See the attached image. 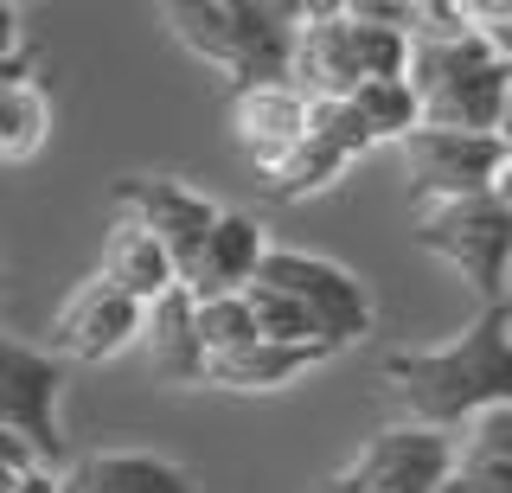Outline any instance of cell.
<instances>
[{
	"mask_svg": "<svg viewBox=\"0 0 512 493\" xmlns=\"http://www.w3.org/2000/svg\"><path fill=\"white\" fill-rule=\"evenodd\" d=\"M378 372L397 404V423L461 436L474 417L512 404V308H480L442 346H397Z\"/></svg>",
	"mask_w": 512,
	"mask_h": 493,
	"instance_id": "6da1fadb",
	"label": "cell"
},
{
	"mask_svg": "<svg viewBox=\"0 0 512 493\" xmlns=\"http://www.w3.org/2000/svg\"><path fill=\"white\" fill-rule=\"evenodd\" d=\"M167 26L192 58H205L212 71L231 77V90L295 84L301 7H269V0H173Z\"/></svg>",
	"mask_w": 512,
	"mask_h": 493,
	"instance_id": "7a4b0ae2",
	"label": "cell"
},
{
	"mask_svg": "<svg viewBox=\"0 0 512 493\" xmlns=\"http://www.w3.org/2000/svg\"><path fill=\"white\" fill-rule=\"evenodd\" d=\"M410 71V33L378 26L359 0L333 7H301V39H295V90L314 103H346L378 77Z\"/></svg>",
	"mask_w": 512,
	"mask_h": 493,
	"instance_id": "3957f363",
	"label": "cell"
},
{
	"mask_svg": "<svg viewBox=\"0 0 512 493\" xmlns=\"http://www.w3.org/2000/svg\"><path fill=\"white\" fill-rule=\"evenodd\" d=\"M410 90L423 103V129H461V135H500V116L512 103V71L487 45L480 26L448 39H410Z\"/></svg>",
	"mask_w": 512,
	"mask_h": 493,
	"instance_id": "277c9868",
	"label": "cell"
},
{
	"mask_svg": "<svg viewBox=\"0 0 512 493\" xmlns=\"http://www.w3.org/2000/svg\"><path fill=\"white\" fill-rule=\"evenodd\" d=\"M416 250L442 257L461 282L480 295V308H506V276H512V212L493 193L480 199H448V205H416L410 218Z\"/></svg>",
	"mask_w": 512,
	"mask_h": 493,
	"instance_id": "5b68a950",
	"label": "cell"
},
{
	"mask_svg": "<svg viewBox=\"0 0 512 493\" xmlns=\"http://www.w3.org/2000/svg\"><path fill=\"white\" fill-rule=\"evenodd\" d=\"M448 481H455V436L391 423L372 442H359V455L333 468L320 493H442Z\"/></svg>",
	"mask_w": 512,
	"mask_h": 493,
	"instance_id": "8992f818",
	"label": "cell"
},
{
	"mask_svg": "<svg viewBox=\"0 0 512 493\" xmlns=\"http://www.w3.org/2000/svg\"><path fill=\"white\" fill-rule=\"evenodd\" d=\"M58 397H64V359L58 353H39L26 340H0V429L20 436L52 474L64 461Z\"/></svg>",
	"mask_w": 512,
	"mask_h": 493,
	"instance_id": "52a82bcc",
	"label": "cell"
},
{
	"mask_svg": "<svg viewBox=\"0 0 512 493\" xmlns=\"http://www.w3.org/2000/svg\"><path fill=\"white\" fill-rule=\"evenodd\" d=\"M263 282H269V289H282V295H295L301 308L320 321V333H327L333 346H352V340L372 333V289H365L346 263L276 244V250H269V263H263Z\"/></svg>",
	"mask_w": 512,
	"mask_h": 493,
	"instance_id": "ba28073f",
	"label": "cell"
},
{
	"mask_svg": "<svg viewBox=\"0 0 512 493\" xmlns=\"http://www.w3.org/2000/svg\"><path fill=\"white\" fill-rule=\"evenodd\" d=\"M141 333H148V308L96 269L52 314V346L45 353L77 359V365H103V359H122L128 346H141Z\"/></svg>",
	"mask_w": 512,
	"mask_h": 493,
	"instance_id": "9c48e42d",
	"label": "cell"
},
{
	"mask_svg": "<svg viewBox=\"0 0 512 493\" xmlns=\"http://www.w3.org/2000/svg\"><path fill=\"white\" fill-rule=\"evenodd\" d=\"M506 167L500 135H461V129H416L404 141V180L416 205H448V199H480L493 193Z\"/></svg>",
	"mask_w": 512,
	"mask_h": 493,
	"instance_id": "30bf717a",
	"label": "cell"
},
{
	"mask_svg": "<svg viewBox=\"0 0 512 493\" xmlns=\"http://www.w3.org/2000/svg\"><path fill=\"white\" fill-rule=\"evenodd\" d=\"M116 205L180 257V276L192 269V257L205 250V237H212L218 218H224L218 199L192 193L186 180H167V173H128V180H116Z\"/></svg>",
	"mask_w": 512,
	"mask_h": 493,
	"instance_id": "8fae6325",
	"label": "cell"
},
{
	"mask_svg": "<svg viewBox=\"0 0 512 493\" xmlns=\"http://www.w3.org/2000/svg\"><path fill=\"white\" fill-rule=\"evenodd\" d=\"M231 129H237V148H244L256 167L276 173L288 154L314 135V97H301L295 84L231 90Z\"/></svg>",
	"mask_w": 512,
	"mask_h": 493,
	"instance_id": "7c38bea8",
	"label": "cell"
},
{
	"mask_svg": "<svg viewBox=\"0 0 512 493\" xmlns=\"http://www.w3.org/2000/svg\"><path fill=\"white\" fill-rule=\"evenodd\" d=\"M269 237L256 225L250 212H237V205H224L218 231L205 237V250L192 257L186 269V289L192 301H224V295H250L256 282H263V263H269Z\"/></svg>",
	"mask_w": 512,
	"mask_h": 493,
	"instance_id": "4fadbf2b",
	"label": "cell"
},
{
	"mask_svg": "<svg viewBox=\"0 0 512 493\" xmlns=\"http://www.w3.org/2000/svg\"><path fill=\"white\" fill-rule=\"evenodd\" d=\"M141 359L160 385H212V353L199 333V301L192 289H173L167 301L148 308V333H141Z\"/></svg>",
	"mask_w": 512,
	"mask_h": 493,
	"instance_id": "5bb4252c",
	"label": "cell"
},
{
	"mask_svg": "<svg viewBox=\"0 0 512 493\" xmlns=\"http://www.w3.org/2000/svg\"><path fill=\"white\" fill-rule=\"evenodd\" d=\"M103 276L116 282V289H128L141 308H154V301H167L173 289H186L180 257H173L148 225H135V218H122V225L103 237Z\"/></svg>",
	"mask_w": 512,
	"mask_h": 493,
	"instance_id": "9a60e30c",
	"label": "cell"
},
{
	"mask_svg": "<svg viewBox=\"0 0 512 493\" xmlns=\"http://www.w3.org/2000/svg\"><path fill=\"white\" fill-rule=\"evenodd\" d=\"M77 493H192V474L148 449H96L64 474Z\"/></svg>",
	"mask_w": 512,
	"mask_h": 493,
	"instance_id": "2e32d148",
	"label": "cell"
},
{
	"mask_svg": "<svg viewBox=\"0 0 512 493\" xmlns=\"http://www.w3.org/2000/svg\"><path fill=\"white\" fill-rule=\"evenodd\" d=\"M455 481L474 493H512V404L474 417L455 436Z\"/></svg>",
	"mask_w": 512,
	"mask_h": 493,
	"instance_id": "e0dca14e",
	"label": "cell"
},
{
	"mask_svg": "<svg viewBox=\"0 0 512 493\" xmlns=\"http://www.w3.org/2000/svg\"><path fill=\"white\" fill-rule=\"evenodd\" d=\"M320 359H333L327 346H276V340H256L231 359H212V385L224 391H282L295 385L301 372H314Z\"/></svg>",
	"mask_w": 512,
	"mask_h": 493,
	"instance_id": "ac0fdd59",
	"label": "cell"
},
{
	"mask_svg": "<svg viewBox=\"0 0 512 493\" xmlns=\"http://www.w3.org/2000/svg\"><path fill=\"white\" fill-rule=\"evenodd\" d=\"M45 141H52V97L39 90V77L0 84V161L26 167Z\"/></svg>",
	"mask_w": 512,
	"mask_h": 493,
	"instance_id": "d6986e66",
	"label": "cell"
},
{
	"mask_svg": "<svg viewBox=\"0 0 512 493\" xmlns=\"http://www.w3.org/2000/svg\"><path fill=\"white\" fill-rule=\"evenodd\" d=\"M346 167H352V154H340L327 135H308L276 173H269V193L288 199V205H295V199H314V193H327V186H340Z\"/></svg>",
	"mask_w": 512,
	"mask_h": 493,
	"instance_id": "ffe728a7",
	"label": "cell"
},
{
	"mask_svg": "<svg viewBox=\"0 0 512 493\" xmlns=\"http://www.w3.org/2000/svg\"><path fill=\"white\" fill-rule=\"evenodd\" d=\"M346 103L365 116V129L378 135V148H384V141H397V148H404V141L423 129V103H416L410 77H378V84H365L359 97H346Z\"/></svg>",
	"mask_w": 512,
	"mask_h": 493,
	"instance_id": "44dd1931",
	"label": "cell"
},
{
	"mask_svg": "<svg viewBox=\"0 0 512 493\" xmlns=\"http://www.w3.org/2000/svg\"><path fill=\"white\" fill-rule=\"evenodd\" d=\"M250 314H256V327H263V340H276V346H327V353H340V346L320 333L314 314L301 308L295 295L269 289V282H256V289H250Z\"/></svg>",
	"mask_w": 512,
	"mask_h": 493,
	"instance_id": "7402d4cb",
	"label": "cell"
},
{
	"mask_svg": "<svg viewBox=\"0 0 512 493\" xmlns=\"http://www.w3.org/2000/svg\"><path fill=\"white\" fill-rule=\"evenodd\" d=\"M199 333H205V353L212 359H231V353H244V346L263 340V327H256V314H250V295L199 301Z\"/></svg>",
	"mask_w": 512,
	"mask_h": 493,
	"instance_id": "603a6c76",
	"label": "cell"
},
{
	"mask_svg": "<svg viewBox=\"0 0 512 493\" xmlns=\"http://www.w3.org/2000/svg\"><path fill=\"white\" fill-rule=\"evenodd\" d=\"M314 135H327L340 154H352V161H365V154L378 148V135L365 129V116L352 103H314Z\"/></svg>",
	"mask_w": 512,
	"mask_h": 493,
	"instance_id": "cb8c5ba5",
	"label": "cell"
},
{
	"mask_svg": "<svg viewBox=\"0 0 512 493\" xmlns=\"http://www.w3.org/2000/svg\"><path fill=\"white\" fill-rule=\"evenodd\" d=\"M474 26L487 33V45L506 58V71H512V0H474Z\"/></svg>",
	"mask_w": 512,
	"mask_h": 493,
	"instance_id": "d4e9b609",
	"label": "cell"
},
{
	"mask_svg": "<svg viewBox=\"0 0 512 493\" xmlns=\"http://www.w3.org/2000/svg\"><path fill=\"white\" fill-rule=\"evenodd\" d=\"M7 493H71V481L52 474V468H39V474H26V481H13Z\"/></svg>",
	"mask_w": 512,
	"mask_h": 493,
	"instance_id": "484cf974",
	"label": "cell"
},
{
	"mask_svg": "<svg viewBox=\"0 0 512 493\" xmlns=\"http://www.w3.org/2000/svg\"><path fill=\"white\" fill-rule=\"evenodd\" d=\"M493 199L512 212V154H506V167H500V180H493Z\"/></svg>",
	"mask_w": 512,
	"mask_h": 493,
	"instance_id": "4316f807",
	"label": "cell"
},
{
	"mask_svg": "<svg viewBox=\"0 0 512 493\" xmlns=\"http://www.w3.org/2000/svg\"><path fill=\"white\" fill-rule=\"evenodd\" d=\"M500 141H506V154H512V103H506V116H500Z\"/></svg>",
	"mask_w": 512,
	"mask_h": 493,
	"instance_id": "83f0119b",
	"label": "cell"
},
{
	"mask_svg": "<svg viewBox=\"0 0 512 493\" xmlns=\"http://www.w3.org/2000/svg\"><path fill=\"white\" fill-rule=\"evenodd\" d=\"M442 493H474V487H468V481H448V487H442Z\"/></svg>",
	"mask_w": 512,
	"mask_h": 493,
	"instance_id": "f1b7e54d",
	"label": "cell"
},
{
	"mask_svg": "<svg viewBox=\"0 0 512 493\" xmlns=\"http://www.w3.org/2000/svg\"><path fill=\"white\" fill-rule=\"evenodd\" d=\"M71 493H77V487H71Z\"/></svg>",
	"mask_w": 512,
	"mask_h": 493,
	"instance_id": "f546056e",
	"label": "cell"
}]
</instances>
